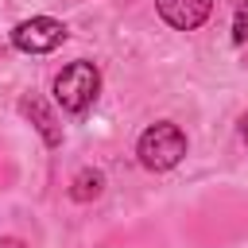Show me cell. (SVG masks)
Returning <instances> with one entry per match:
<instances>
[{
    "mask_svg": "<svg viewBox=\"0 0 248 248\" xmlns=\"http://www.w3.org/2000/svg\"><path fill=\"white\" fill-rule=\"evenodd\" d=\"M136 155H140V163L147 170H170L186 155V132L178 124H170V120H159V124L143 128V136L136 143Z\"/></svg>",
    "mask_w": 248,
    "mask_h": 248,
    "instance_id": "6da1fadb",
    "label": "cell"
},
{
    "mask_svg": "<svg viewBox=\"0 0 248 248\" xmlns=\"http://www.w3.org/2000/svg\"><path fill=\"white\" fill-rule=\"evenodd\" d=\"M97 89H101V70L85 58L70 62L58 78H54V101L66 108V112H85L93 101H97Z\"/></svg>",
    "mask_w": 248,
    "mask_h": 248,
    "instance_id": "7a4b0ae2",
    "label": "cell"
},
{
    "mask_svg": "<svg viewBox=\"0 0 248 248\" xmlns=\"http://www.w3.org/2000/svg\"><path fill=\"white\" fill-rule=\"evenodd\" d=\"M62 43H66V23L50 19V16H31L12 27V46L23 54H50Z\"/></svg>",
    "mask_w": 248,
    "mask_h": 248,
    "instance_id": "3957f363",
    "label": "cell"
},
{
    "mask_svg": "<svg viewBox=\"0 0 248 248\" xmlns=\"http://www.w3.org/2000/svg\"><path fill=\"white\" fill-rule=\"evenodd\" d=\"M155 8L174 31H194L209 19L213 0H155Z\"/></svg>",
    "mask_w": 248,
    "mask_h": 248,
    "instance_id": "277c9868",
    "label": "cell"
},
{
    "mask_svg": "<svg viewBox=\"0 0 248 248\" xmlns=\"http://www.w3.org/2000/svg\"><path fill=\"white\" fill-rule=\"evenodd\" d=\"M23 112L35 120V128H39V136L46 140V147H58L62 143V132H58V124H54V116L46 112V105L39 101V97H23Z\"/></svg>",
    "mask_w": 248,
    "mask_h": 248,
    "instance_id": "5b68a950",
    "label": "cell"
},
{
    "mask_svg": "<svg viewBox=\"0 0 248 248\" xmlns=\"http://www.w3.org/2000/svg\"><path fill=\"white\" fill-rule=\"evenodd\" d=\"M101 190H105V174L101 170H78L74 182H70V198L74 202H93V198H101Z\"/></svg>",
    "mask_w": 248,
    "mask_h": 248,
    "instance_id": "8992f818",
    "label": "cell"
},
{
    "mask_svg": "<svg viewBox=\"0 0 248 248\" xmlns=\"http://www.w3.org/2000/svg\"><path fill=\"white\" fill-rule=\"evenodd\" d=\"M232 43H248V0H240L236 19H232Z\"/></svg>",
    "mask_w": 248,
    "mask_h": 248,
    "instance_id": "52a82bcc",
    "label": "cell"
},
{
    "mask_svg": "<svg viewBox=\"0 0 248 248\" xmlns=\"http://www.w3.org/2000/svg\"><path fill=\"white\" fill-rule=\"evenodd\" d=\"M0 248H27V244H23V240H16V236H4V240H0Z\"/></svg>",
    "mask_w": 248,
    "mask_h": 248,
    "instance_id": "ba28073f",
    "label": "cell"
},
{
    "mask_svg": "<svg viewBox=\"0 0 248 248\" xmlns=\"http://www.w3.org/2000/svg\"><path fill=\"white\" fill-rule=\"evenodd\" d=\"M240 136H244V140H248V112H244V116H240Z\"/></svg>",
    "mask_w": 248,
    "mask_h": 248,
    "instance_id": "9c48e42d",
    "label": "cell"
}]
</instances>
